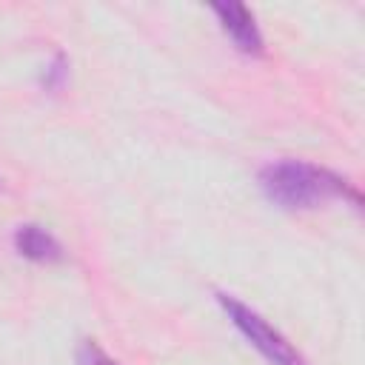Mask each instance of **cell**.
Instances as JSON below:
<instances>
[{
  "label": "cell",
  "mask_w": 365,
  "mask_h": 365,
  "mask_svg": "<svg viewBox=\"0 0 365 365\" xmlns=\"http://www.w3.org/2000/svg\"><path fill=\"white\" fill-rule=\"evenodd\" d=\"M259 188L274 205L285 211L317 208L336 197H348L354 205H359V191L351 188L348 180L302 160H279L265 165L259 171Z\"/></svg>",
  "instance_id": "cell-1"
},
{
  "label": "cell",
  "mask_w": 365,
  "mask_h": 365,
  "mask_svg": "<svg viewBox=\"0 0 365 365\" xmlns=\"http://www.w3.org/2000/svg\"><path fill=\"white\" fill-rule=\"evenodd\" d=\"M217 302H220L222 311L228 314L231 325H234L271 365H305V359L291 348V342H288L277 328H271L257 311H251L248 305H242L237 297L217 294Z\"/></svg>",
  "instance_id": "cell-2"
},
{
  "label": "cell",
  "mask_w": 365,
  "mask_h": 365,
  "mask_svg": "<svg viewBox=\"0 0 365 365\" xmlns=\"http://www.w3.org/2000/svg\"><path fill=\"white\" fill-rule=\"evenodd\" d=\"M211 11L217 14L222 31L234 40V46L245 54H262V34L254 23V14L242 3H214Z\"/></svg>",
  "instance_id": "cell-3"
},
{
  "label": "cell",
  "mask_w": 365,
  "mask_h": 365,
  "mask_svg": "<svg viewBox=\"0 0 365 365\" xmlns=\"http://www.w3.org/2000/svg\"><path fill=\"white\" fill-rule=\"evenodd\" d=\"M14 248L20 257H26L31 262H60L63 259V245L43 225H34V222L17 225Z\"/></svg>",
  "instance_id": "cell-4"
},
{
  "label": "cell",
  "mask_w": 365,
  "mask_h": 365,
  "mask_svg": "<svg viewBox=\"0 0 365 365\" xmlns=\"http://www.w3.org/2000/svg\"><path fill=\"white\" fill-rule=\"evenodd\" d=\"M77 365H117L97 342L86 339L80 348H77Z\"/></svg>",
  "instance_id": "cell-5"
},
{
  "label": "cell",
  "mask_w": 365,
  "mask_h": 365,
  "mask_svg": "<svg viewBox=\"0 0 365 365\" xmlns=\"http://www.w3.org/2000/svg\"><path fill=\"white\" fill-rule=\"evenodd\" d=\"M63 77H66V60H63V54H57V57H54V63L46 68L43 83H46L48 88H57V86L63 83Z\"/></svg>",
  "instance_id": "cell-6"
}]
</instances>
